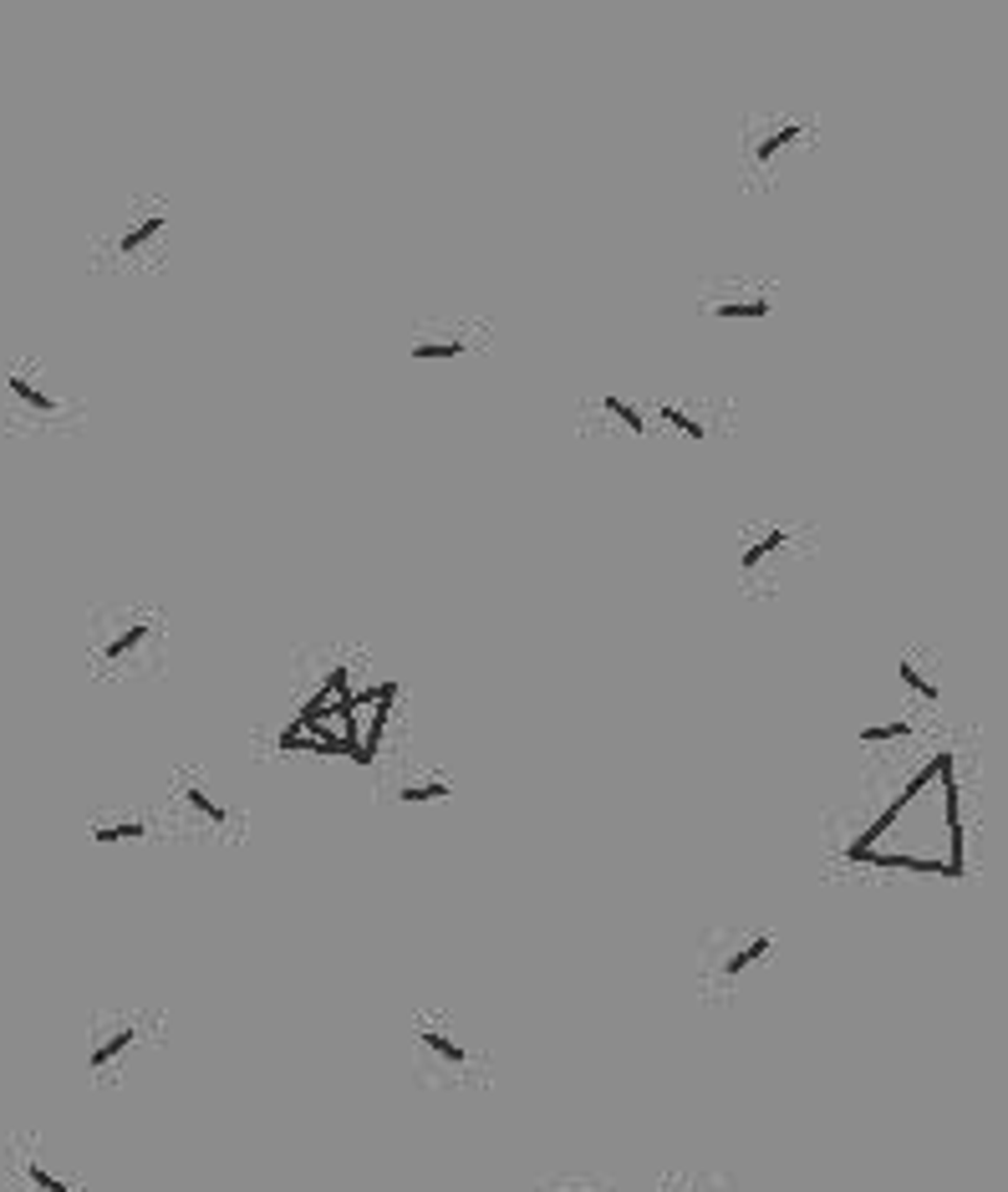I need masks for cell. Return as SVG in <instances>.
I'll return each mask as SVG.
<instances>
[{
	"instance_id": "1",
	"label": "cell",
	"mask_w": 1008,
	"mask_h": 1192,
	"mask_svg": "<svg viewBox=\"0 0 1008 1192\" xmlns=\"http://www.w3.org/2000/svg\"><path fill=\"white\" fill-rule=\"evenodd\" d=\"M138 1044V1030L133 1025H108L92 1035V1050H87V1071H113L117 1060Z\"/></svg>"
},
{
	"instance_id": "2",
	"label": "cell",
	"mask_w": 1008,
	"mask_h": 1192,
	"mask_svg": "<svg viewBox=\"0 0 1008 1192\" xmlns=\"http://www.w3.org/2000/svg\"><path fill=\"white\" fill-rule=\"evenodd\" d=\"M770 948H775V938H770V932H754V938H743V943H738L734 953H729V959L718 963V984H738V979H743V973H749L754 963H764V959H770Z\"/></svg>"
},
{
	"instance_id": "3",
	"label": "cell",
	"mask_w": 1008,
	"mask_h": 1192,
	"mask_svg": "<svg viewBox=\"0 0 1008 1192\" xmlns=\"http://www.w3.org/2000/svg\"><path fill=\"white\" fill-rule=\"evenodd\" d=\"M148 637H154V622H122L113 637L97 648V657H102V662H128V657L138 653Z\"/></svg>"
},
{
	"instance_id": "4",
	"label": "cell",
	"mask_w": 1008,
	"mask_h": 1192,
	"mask_svg": "<svg viewBox=\"0 0 1008 1192\" xmlns=\"http://www.w3.org/2000/svg\"><path fill=\"white\" fill-rule=\"evenodd\" d=\"M5 387H10V398L26 408V413H37V419H51L56 413V392H46V387H37L26 373H10L5 378Z\"/></svg>"
},
{
	"instance_id": "5",
	"label": "cell",
	"mask_w": 1008,
	"mask_h": 1192,
	"mask_svg": "<svg viewBox=\"0 0 1008 1192\" xmlns=\"http://www.w3.org/2000/svg\"><path fill=\"white\" fill-rule=\"evenodd\" d=\"M418 1044H423V1050L433 1055V1060L454 1065V1071H459V1065L468 1060V1050H464V1044H459L454 1035H443V1030H433V1025H428V1030H418Z\"/></svg>"
},
{
	"instance_id": "6",
	"label": "cell",
	"mask_w": 1008,
	"mask_h": 1192,
	"mask_svg": "<svg viewBox=\"0 0 1008 1192\" xmlns=\"http://www.w3.org/2000/svg\"><path fill=\"white\" fill-rule=\"evenodd\" d=\"M148 836V826L138 820V815H128V820H102V826H92V841L97 847H122V841H143Z\"/></svg>"
},
{
	"instance_id": "7",
	"label": "cell",
	"mask_w": 1008,
	"mask_h": 1192,
	"mask_svg": "<svg viewBox=\"0 0 1008 1192\" xmlns=\"http://www.w3.org/2000/svg\"><path fill=\"white\" fill-rule=\"evenodd\" d=\"M795 138H800V122H779V128H770V133L754 143V163H759V168H770V163H775V158L784 154Z\"/></svg>"
},
{
	"instance_id": "8",
	"label": "cell",
	"mask_w": 1008,
	"mask_h": 1192,
	"mask_svg": "<svg viewBox=\"0 0 1008 1192\" xmlns=\"http://www.w3.org/2000/svg\"><path fill=\"white\" fill-rule=\"evenodd\" d=\"M708 316H718V321H764L770 316V301L764 296H749V301H708Z\"/></svg>"
},
{
	"instance_id": "9",
	"label": "cell",
	"mask_w": 1008,
	"mask_h": 1192,
	"mask_svg": "<svg viewBox=\"0 0 1008 1192\" xmlns=\"http://www.w3.org/2000/svg\"><path fill=\"white\" fill-rule=\"evenodd\" d=\"M179 795H184V806L194 810L199 820H209V826H230V810L220 806V801H214V795H209L204 785H194V780H189V785H184Z\"/></svg>"
},
{
	"instance_id": "10",
	"label": "cell",
	"mask_w": 1008,
	"mask_h": 1192,
	"mask_svg": "<svg viewBox=\"0 0 1008 1192\" xmlns=\"http://www.w3.org/2000/svg\"><path fill=\"white\" fill-rule=\"evenodd\" d=\"M158 234H163V215H143L138 225H128V230H122V240H117V255H138L143 245H154Z\"/></svg>"
},
{
	"instance_id": "11",
	"label": "cell",
	"mask_w": 1008,
	"mask_h": 1192,
	"mask_svg": "<svg viewBox=\"0 0 1008 1192\" xmlns=\"http://www.w3.org/2000/svg\"><path fill=\"white\" fill-rule=\"evenodd\" d=\"M601 408H606V413H612L626 433H647V413H642L637 403H626V398H617V392H606V398H601Z\"/></svg>"
},
{
	"instance_id": "12",
	"label": "cell",
	"mask_w": 1008,
	"mask_h": 1192,
	"mask_svg": "<svg viewBox=\"0 0 1008 1192\" xmlns=\"http://www.w3.org/2000/svg\"><path fill=\"white\" fill-rule=\"evenodd\" d=\"M775 550H784V531H764L759 540H749V545H743V571H759Z\"/></svg>"
},
{
	"instance_id": "13",
	"label": "cell",
	"mask_w": 1008,
	"mask_h": 1192,
	"mask_svg": "<svg viewBox=\"0 0 1008 1192\" xmlns=\"http://www.w3.org/2000/svg\"><path fill=\"white\" fill-rule=\"evenodd\" d=\"M21 1177H26V1183H31V1188H37V1192H77V1188H72V1183H67V1177H56V1172H46V1167H41L37 1156H21Z\"/></svg>"
},
{
	"instance_id": "14",
	"label": "cell",
	"mask_w": 1008,
	"mask_h": 1192,
	"mask_svg": "<svg viewBox=\"0 0 1008 1192\" xmlns=\"http://www.w3.org/2000/svg\"><path fill=\"white\" fill-rule=\"evenodd\" d=\"M464 357V337H443V342H413V362H454Z\"/></svg>"
},
{
	"instance_id": "15",
	"label": "cell",
	"mask_w": 1008,
	"mask_h": 1192,
	"mask_svg": "<svg viewBox=\"0 0 1008 1192\" xmlns=\"http://www.w3.org/2000/svg\"><path fill=\"white\" fill-rule=\"evenodd\" d=\"M896 678H901V683H907V689L917 693V698H922V703H937V698H942V689H937V683H932V678H927V673H922V668H917V662H896Z\"/></svg>"
},
{
	"instance_id": "16",
	"label": "cell",
	"mask_w": 1008,
	"mask_h": 1192,
	"mask_svg": "<svg viewBox=\"0 0 1008 1192\" xmlns=\"http://www.w3.org/2000/svg\"><path fill=\"white\" fill-rule=\"evenodd\" d=\"M443 795H454V785H443V780H428V785H403V790H397V801H403V806H423V801H443Z\"/></svg>"
},
{
	"instance_id": "17",
	"label": "cell",
	"mask_w": 1008,
	"mask_h": 1192,
	"mask_svg": "<svg viewBox=\"0 0 1008 1192\" xmlns=\"http://www.w3.org/2000/svg\"><path fill=\"white\" fill-rule=\"evenodd\" d=\"M658 419H662V424H667V428H678V433H683V438H703V424H698V419H693V413H683V408H678V403H662V413H658Z\"/></svg>"
},
{
	"instance_id": "18",
	"label": "cell",
	"mask_w": 1008,
	"mask_h": 1192,
	"mask_svg": "<svg viewBox=\"0 0 1008 1192\" xmlns=\"http://www.w3.org/2000/svg\"><path fill=\"white\" fill-rule=\"evenodd\" d=\"M912 734V724L907 719H896V724H876V729H861V744H887V739H907Z\"/></svg>"
}]
</instances>
